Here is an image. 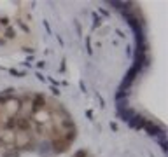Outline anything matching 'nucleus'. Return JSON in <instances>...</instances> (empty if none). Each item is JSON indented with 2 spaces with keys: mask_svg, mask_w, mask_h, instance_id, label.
<instances>
[{
  "mask_svg": "<svg viewBox=\"0 0 168 157\" xmlns=\"http://www.w3.org/2000/svg\"><path fill=\"white\" fill-rule=\"evenodd\" d=\"M74 157H91V155L88 154V152H86V150H81V152H77Z\"/></svg>",
  "mask_w": 168,
  "mask_h": 157,
  "instance_id": "obj_3",
  "label": "nucleus"
},
{
  "mask_svg": "<svg viewBox=\"0 0 168 157\" xmlns=\"http://www.w3.org/2000/svg\"><path fill=\"white\" fill-rule=\"evenodd\" d=\"M2 143L16 149H32L37 140L63 152L75 138V124L60 101L39 93H21L18 114L0 133Z\"/></svg>",
  "mask_w": 168,
  "mask_h": 157,
  "instance_id": "obj_1",
  "label": "nucleus"
},
{
  "mask_svg": "<svg viewBox=\"0 0 168 157\" xmlns=\"http://www.w3.org/2000/svg\"><path fill=\"white\" fill-rule=\"evenodd\" d=\"M32 16L26 4L0 2V45L23 44L32 37Z\"/></svg>",
  "mask_w": 168,
  "mask_h": 157,
  "instance_id": "obj_2",
  "label": "nucleus"
}]
</instances>
